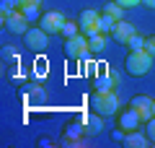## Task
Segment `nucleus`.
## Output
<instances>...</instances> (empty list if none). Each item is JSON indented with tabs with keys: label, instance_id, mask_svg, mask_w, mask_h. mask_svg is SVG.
Segmentation results:
<instances>
[{
	"label": "nucleus",
	"instance_id": "5",
	"mask_svg": "<svg viewBox=\"0 0 155 148\" xmlns=\"http://www.w3.org/2000/svg\"><path fill=\"white\" fill-rule=\"evenodd\" d=\"M140 125H142V117H140L137 109H132L129 104L116 112V127H119V130L132 132V130H140Z\"/></svg>",
	"mask_w": 155,
	"mask_h": 148
},
{
	"label": "nucleus",
	"instance_id": "15",
	"mask_svg": "<svg viewBox=\"0 0 155 148\" xmlns=\"http://www.w3.org/2000/svg\"><path fill=\"white\" fill-rule=\"evenodd\" d=\"M96 26H98L101 34H111V31H114V26H116V18H111L109 13H101L98 21H96Z\"/></svg>",
	"mask_w": 155,
	"mask_h": 148
},
{
	"label": "nucleus",
	"instance_id": "27",
	"mask_svg": "<svg viewBox=\"0 0 155 148\" xmlns=\"http://www.w3.org/2000/svg\"><path fill=\"white\" fill-rule=\"evenodd\" d=\"M142 5H147V8H155V0H142Z\"/></svg>",
	"mask_w": 155,
	"mask_h": 148
},
{
	"label": "nucleus",
	"instance_id": "19",
	"mask_svg": "<svg viewBox=\"0 0 155 148\" xmlns=\"http://www.w3.org/2000/svg\"><path fill=\"white\" fill-rule=\"evenodd\" d=\"M21 13L28 18V21H36V23H39V18H41V13H44V11H41L39 5H23Z\"/></svg>",
	"mask_w": 155,
	"mask_h": 148
},
{
	"label": "nucleus",
	"instance_id": "4",
	"mask_svg": "<svg viewBox=\"0 0 155 148\" xmlns=\"http://www.w3.org/2000/svg\"><path fill=\"white\" fill-rule=\"evenodd\" d=\"M88 37L85 34H75V37L65 39V57L67 60H83L88 57Z\"/></svg>",
	"mask_w": 155,
	"mask_h": 148
},
{
	"label": "nucleus",
	"instance_id": "18",
	"mask_svg": "<svg viewBox=\"0 0 155 148\" xmlns=\"http://www.w3.org/2000/svg\"><path fill=\"white\" fill-rule=\"evenodd\" d=\"M104 13H109V16H111V18H116V21H122V18H124V8L119 5V3H114V0L104 5Z\"/></svg>",
	"mask_w": 155,
	"mask_h": 148
},
{
	"label": "nucleus",
	"instance_id": "8",
	"mask_svg": "<svg viewBox=\"0 0 155 148\" xmlns=\"http://www.w3.org/2000/svg\"><path fill=\"white\" fill-rule=\"evenodd\" d=\"M28 18L23 16L21 11H16V13H11V16H3V29H8V31H13V34H26L28 29Z\"/></svg>",
	"mask_w": 155,
	"mask_h": 148
},
{
	"label": "nucleus",
	"instance_id": "10",
	"mask_svg": "<svg viewBox=\"0 0 155 148\" xmlns=\"http://www.w3.org/2000/svg\"><path fill=\"white\" fill-rule=\"evenodd\" d=\"M78 117L83 120V127H85V135H88V138L98 135V132L104 130V117H101V115H96L93 109H91V112H80Z\"/></svg>",
	"mask_w": 155,
	"mask_h": 148
},
{
	"label": "nucleus",
	"instance_id": "9",
	"mask_svg": "<svg viewBox=\"0 0 155 148\" xmlns=\"http://www.w3.org/2000/svg\"><path fill=\"white\" fill-rule=\"evenodd\" d=\"M129 107L132 109H137V115L142 117V122H147L150 117L155 115V99H150V96H132V101H129Z\"/></svg>",
	"mask_w": 155,
	"mask_h": 148
},
{
	"label": "nucleus",
	"instance_id": "25",
	"mask_svg": "<svg viewBox=\"0 0 155 148\" xmlns=\"http://www.w3.org/2000/svg\"><path fill=\"white\" fill-rule=\"evenodd\" d=\"M114 3H119V5H122L124 11H127V8H137L140 3H142V0H114Z\"/></svg>",
	"mask_w": 155,
	"mask_h": 148
},
{
	"label": "nucleus",
	"instance_id": "3",
	"mask_svg": "<svg viewBox=\"0 0 155 148\" xmlns=\"http://www.w3.org/2000/svg\"><path fill=\"white\" fill-rule=\"evenodd\" d=\"M62 146H85V127H83V120L75 117L72 122H65L62 127Z\"/></svg>",
	"mask_w": 155,
	"mask_h": 148
},
{
	"label": "nucleus",
	"instance_id": "11",
	"mask_svg": "<svg viewBox=\"0 0 155 148\" xmlns=\"http://www.w3.org/2000/svg\"><path fill=\"white\" fill-rule=\"evenodd\" d=\"M116 83H119V78H116V73L111 70H101L98 76L93 78V91H116Z\"/></svg>",
	"mask_w": 155,
	"mask_h": 148
},
{
	"label": "nucleus",
	"instance_id": "13",
	"mask_svg": "<svg viewBox=\"0 0 155 148\" xmlns=\"http://www.w3.org/2000/svg\"><path fill=\"white\" fill-rule=\"evenodd\" d=\"M124 146L127 148H145L150 143V138L145 135V132H137V130H132V132H127V135H124Z\"/></svg>",
	"mask_w": 155,
	"mask_h": 148
},
{
	"label": "nucleus",
	"instance_id": "22",
	"mask_svg": "<svg viewBox=\"0 0 155 148\" xmlns=\"http://www.w3.org/2000/svg\"><path fill=\"white\" fill-rule=\"evenodd\" d=\"M145 135H147V138H150V143L155 146V115L150 117L147 122H145Z\"/></svg>",
	"mask_w": 155,
	"mask_h": 148
},
{
	"label": "nucleus",
	"instance_id": "1",
	"mask_svg": "<svg viewBox=\"0 0 155 148\" xmlns=\"http://www.w3.org/2000/svg\"><path fill=\"white\" fill-rule=\"evenodd\" d=\"M88 107L101 117H116V112L122 109L119 96L114 91H93L88 96Z\"/></svg>",
	"mask_w": 155,
	"mask_h": 148
},
{
	"label": "nucleus",
	"instance_id": "21",
	"mask_svg": "<svg viewBox=\"0 0 155 148\" xmlns=\"http://www.w3.org/2000/svg\"><path fill=\"white\" fill-rule=\"evenodd\" d=\"M127 47H129V52L145 49V37H140V34H132V37H129V42H127Z\"/></svg>",
	"mask_w": 155,
	"mask_h": 148
},
{
	"label": "nucleus",
	"instance_id": "12",
	"mask_svg": "<svg viewBox=\"0 0 155 148\" xmlns=\"http://www.w3.org/2000/svg\"><path fill=\"white\" fill-rule=\"evenodd\" d=\"M132 34H137V29H134L129 21H124V18H122V21H116L114 31H111V39H114V42H119V44H127Z\"/></svg>",
	"mask_w": 155,
	"mask_h": 148
},
{
	"label": "nucleus",
	"instance_id": "14",
	"mask_svg": "<svg viewBox=\"0 0 155 148\" xmlns=\"http://www.w3.org/2000/svg\"><path fill=\"white\" fill-rule=\"evenodd\" d=\"M98 16H101L98 11H91V8H85V11L80 13V18H78V23H80V34H85L88 29H93L96 21H98Z\"/></svg>",
	"mask_w": 155,
	"mask_h": 148
},
{
	"label": "nucleus",
	"instance_id": "7",
	"mask_svg": "<svg viewBox=\"0 0 155 148\" xmlns=\"http://www.w3.org/2000/svg\"><path fill=\"white\" fill-rule=\"evenodd\" d=\"M67 18L62 16L60 11H44L41 13V18H39V26L44 29L47 34H60V29L65 26Z\"/></svg>",
	"mask_w": 155,
	"mask_h": 148
},
{
	"label": "nucleus",
	"instance_id": "24",
	"mask_svg": "<svg viewBox=\"0 0 155 148\" xmlns=\"http://www.w3.org/2000/svg\"><path fill=\"white\" fill-rule=\"evenodd\" d=\"M145 52H150L155 57V34L153 37H145Z\"/></svg>",
	"mask_w": 155,
	"mask_h": 148
},
{
	"label": "nucleus",
	"instance_id": "20",
	"mask_svg": "<svg viewBox=\"0 0 155 148\" xmlns=\"http://www.w3.org/2000/svg\"><path fill=\"white\" fill-rule=\"evenodd\" d=\"M0 11H3V16H11V13L21 11V3L18 0H0Z\"/></svg>",
	"mask_w": 155,
	"mask_h": 148
},
{
	"label": "nucleus",
	"instance_id": "17",
	"mask_svg": "<svg viewBox=\"0 0 155 148\" xmlns=\"http://www.w3.org/2000/svg\"><path fill=\"white\" fill-rule=\"evenodd\" d=\"M75 34H80V23H78V21H70V18H67V21H65V26L60 29V37L70 39V37H75Z\"/></svg>",
	"mask_w": 155,
	"mask_h": 148
},
{
	"label": "nucleus",
	"instance_id": "23",
	"mask_svg": "<svg viewBox=\"0 0 155 148\" xmlns=\"http://www.w3.org/2000/svg\"><path fill=\"white\" fill-rule=\"evenodd\" d=\"M26 91H28V96H31V101H41V96H44V93H41V88H39V86H28Z\"/></svg>",
	"mask_w": 155,
	"mask_h": 148
},
{
	"label": "nucleus",
	"instance_id": "16",
	"mask_svg": "<svg viewBox=\"0 0 155 148\" xmlns=\"http://www.w3.org/2000/svg\"><path fill=\"white\" fill-rule=\"evenodd\" d=\"M104 47H106L104 34H96V37L88 39V52H91V55H98V52H104Z\"/></svg>",
	"mask_w": 155,
	"mask_h": 148
},
{
	"label": "nucleus",
	"instance_id": "2",
	"mask_svg": "<svg viewBox=\"0 0 155 148\" xmlns=\"http://www.w3.org/2000/svg\"><path fill=\"white\" fill-rule=\"evenodd\" d=\"M124 70L132 78H142L153 70V55L145 52V49H137V52H129L124 57Z\"/></svg>",
	"mask_w": 155,
	"mask_h": 148
},
{
	"label": "nucleus",
	"instance_id": "26",
	"mask_svg": "<svg viewBox=\"0 0 155 148\" xmlns=\"http://www.w3.org/2000/svg\"><path fill=\"white\" fill-rule=\"evenodd\" d=\"M18 3H21V8L23 5H41V0H18Z\"/></svg>",
	"mask_w": 155,
	"mask_h": 148
},
{
	"label": "nucleus",
	"instance_id": "6",
	"mask_svg": "<svg viewBox=\"0 0 155 148\" xmlns=\"http://www.w3.org/2000/svg\"><path fill=\"white\" fill-rule=\"evenodd\" d=\"M23 39H26V47L34 49V52H41V49H47V44H49V34L39 26V23L34 29H28V31L23 34Z\"/></svg>",
	"mask_w": 155,
	"mask_h": 148
}]
</instances>
